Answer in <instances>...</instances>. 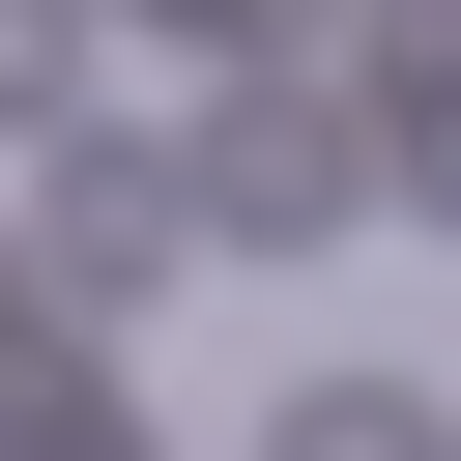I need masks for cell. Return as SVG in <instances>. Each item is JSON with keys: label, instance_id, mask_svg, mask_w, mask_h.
<instances>
[{"label": "cell", "instance_id": "cell-1", "mask_svg": "<svg viewBox=\"0 0 461 461\" xmlns=\"http://www.w3.org/2000/svg\"><path fill=\"white\" fill-rule=\"evenodd\" d=\"M346 202H375V115H346L317 58L202 115V230H230V259H346Z\"/></svg>", "mask_w": 461, "mask_h": 461}, {"label": "cell", "instance_id": "cell-2", "mask_svg": "<svg viewBox=\"0 0 461 461\" xmlns=\"http://www.w3.org/2000/svg\"><path fill=\"white\" fill-rule=\"evenodd\" d=\"M173 259H202V173L173 144H58V317L115 346V317H173Z\"/></svg>", "mask_w": 461, "mask_h": 461}, {"label": "cell", "instance_id": "cell-3", "mask_svg": "<svg viewBox=\"0 0 461 461\" xmlns=\"http://www.w3.org/2000/svg\"><path fill=\"white\" fill-rule=\"evenodd\" d=\"M346 58H375V86H346V115H375V202L461 230V0H346Z\"/></svg>", "mask_w": 461, "mask_h": 461}, {"label": "cell", "instance_id": "cell-4", "mask_svg": "<svg viewBox=\"0 0 461 461\" xmlns=\"http://www.w3.org/2000/svg\"><path fill=\"white\" fill-rule=\"evenodd\" d=\"M259 461H461V403H432V375H288Z\"/></svg>", "mask_w": 461, "mask_h": 461}, {"label": "cell", "instance_id": "cell-5", "mask_svg": "<svg viewBox=\"0 0 461 461\" xmlns=\"http://www.w3.org/2000/svg\"><path fill=\"white\" fill-rule=\"evenodd\" d=\"M0 461H173V432H144V403H115L86 346H58V375H0Z\"/></svg>", "mask_w": 461, "mask_h": 461}, {"label": "cell", "instance_id": "cell-6", "mask_svg": "<svg viewBox=\"0 0 461 461\" xmlns=\"http://www.w3.org/2000/svg\"><path fill=\"white\" fill-rule=\"evenodd\" d=\"M144 29H173V58H230V86H259V58H346V0H144Z\"/></svg>", "mask_w": 461, "mask_h": 461}, {"label": "cell", "instance_id": "cell-7", "mask_svg": "<svg viewBox=\"0 0 461 461\" xmlns=\"http://www.w3.org/2000/svg\"><path fill=\"white\" fill-rule=\"evenodd\" d=\"M0 115H29V144L86 115V0H0Z\"/></svg>", "mask_w": 461, "mask_h": 461}, {"label": "cell", "instance_id": "cell-8", "mask_svg": "<svg viewBox=\"0 0 461 461\" xmlns=\"http://www.w3.org/2000/svg\"><path fill=\"white\" fill-rule=\"evenodd\" d=\"M0 375H29V259H0Z\"/></svg>", "mask_w": 461, "mask_h": 461}]
</instances>
